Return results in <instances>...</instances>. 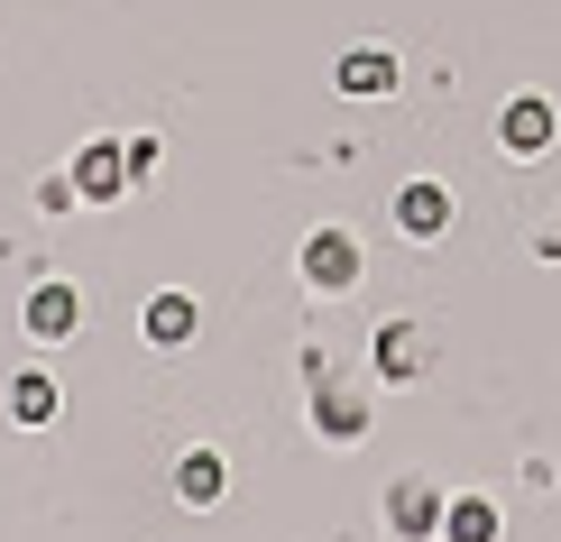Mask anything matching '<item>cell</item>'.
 I'll return each mask as SVG.
<instances>
[{"instance_id":"4","label":"cell","mask_w":561,"mask_h":542,"mask_svg":"<svg viewBox=\"0 0 561 542\" xmlns=\"http://www.w3.org/2000/svg\"><path fill=\"white\" fill-rule=\"evenodd\" d=\"M65 175H75L83 211H111V203L129 194V148H121V138H83V148H75V166H65Z\"/></svg>"},{"instance_id":"11","label":"cell","mask_w":561,"mask_h":542,"mask_svg":"<svg viewBox=\"0 0 561 542\" xmlns=\"http://www.w3.org/2000/svg\"><path fill=\"white\" fill-rule=\"evenodd\" d=\"M138 332H148L157 349H184V341L203 332V303L184 295V286H167V295H148V313H138Z\"/></svg>"},{"instance_id":"8","label":"cell","mask_w":561,"mask_h":542,"mask_svg":"<svg viewBox=\"0 0 561 542\" xmlns=\"http://www.w3.org/2000/svg\"><path fill=\"white\" fill-rule=\"evenodd\" d=\"M221 487H230V460L213 451V441L175 451V506H184V515H213V506H221Z\"/></svg>"},{"instance_id":"13","label":"cell","mask_w":561,"mask_h":542,"mask_svg":"<svg viewBox=\"0 0 561 542\" xmlns=\"http://www.w3.org/2000/svg\"><path fill=\"white\" fill-rule=\"evenodd\" d=\"M10 423H28V433L56 423V377H46V368H19L10 377Z\"/></svg>"},{"instance_id":"7","label":"cell","mask_w":561,"mask_h":542,"mask_svg":"<svg viewBox=\"0 0 561 542\" xmlns=\"http://www.w3.org/2000/svg\"><path fill=\"white\" fill-rule=\"evenodd\" d=\"M442 487L433 478H387V533L396 542H442Z\"/></svg>"},{"instance_id":"5","label":"cell","mask_w":561,"mask_h":542,"mask_svg":"<svg viewBox=\"0 0 561 542\" xmlns=\"http://www.w3.org/2000/svg\"><path fill=\"white\" fill-rule=\"evenodd\" d=\"M552 138H561V111L543 102V92H516V102L497 111V148L516 157V166H534V157H552Z\"/></svg>"},{"instance_id":"6","label":"cell","mask_w":561,"mask_h":542,"mask_svg":"<svg viewBox=\"0 0 561 542\" xmlns=\"http://www.w3.org/2000/svg\"><path fill=\"white\" fill-rule=\"evenodd\" d=\"M368 359H378V387H424V368H433V332H424V322H378Z\"/></svg>"},{"instance_id":"3","label":"cell","mask_w":561,"mask_h":542,"mask_svg":"<svg viewBox=\"0 0 561 542\" xmlns=\"http://www.w3.org/2000/svg\"><path fill=\"white\" fill-rule=\"evenodd\" d=\"M19 332H28L37 349H65L83 332V286L75 276H37V286L19 295Z\"/></svg>"},{"instance_id":"14","label":"cell","mask_w":561,"mask_h":542,"mask_svg":"<svg viewBox=\"0 0 561 542\" xmlns=\"http://www.w3.org/2000/svg\"><path fill=\"white\" fill-rule=\"evenodd\" d=\"M121 148H129V184H148L157 166H167V138H148V129H138V138H121Z\"/></svg>"},{"instance_id":"12","label":"cell","mask_w":561,"mask_h":542,"mask_svg":"<svg viewBox=\"0 0 561 542\" xmlns=\"http://www.w3.org/2000/svg\"><path fill=\"white\" fill-rule=\"evenodd\" d=\"M497 533H506L497 497H451L442 506V542H497Z\"/></svg>"},{"instance_id":"15","label":"cell","mask_w":561,"mask_h":542,"mask_svg":"<svg viewBox=\"0 0 561 542\" xmlns=\"http://www.w3.org/2000/svg\"><path fill=\"white\" fill-rule=\"evenodd\" d=\"M37 211H56V221H65V211H83V194H75V175H46V184H37Z\"/></svg>"},{"instance_id":"9","label":"cell","mask_w":561,"mask_h":542,"mask_svg":"<svg viewBox=\"0 0 561 542\" xmlns=\"http://www.w3.org/2000/svg\"><path fill=\"white\" fill-rule=\"evenodd\" d=\"M332 83L350 92V102H387V92L405 83V65H396V46H350V56L332 65Z\"/></svg>"},{"instance_id":"16","label":"cell","mask_w":561,"mask_h":542,"mask_svg":"<svg viewBox=\"0 0 561 542\" xmlns=\"http://www.w3.org/2000/svg\"><path fill=\"white\" fill-rule=\"evenodd\" d=\"M534 257H561V211H552L543 230H534Z\"/></svg>"},{"instance_id":"1","label":"cell","mask_w":561,"mask_h":542,"mask_svg":"<svg viewBox=\"0 0 561 542\" xmlns=\"http://www.w3.org/2000/svg\"><path fill=\"white\" fill-rule=\"evenodd\" d=\"M304 414H313V433L332 441V451H350V441H368V423H378V395H368V377H350V368H332L313 349V359H304Z\"/></svg>"},{"instance_id":"2","label":"cell","mask_w":561,"mask_h":542,"mask_svg":"<svg viewBox=\"0 0 561 542\" xmlns=\"http://www.w3.org/2000/svg\"><path fill=\"white\" fill-rule=\"evenodd\" d=\"M295 276H304L313 295H359V276H368V249H359V230H341V221L304 230V249H295Z\"/></svg>"},{"instance_id":"10","label":"cell","mask_w":561,"mask_h":542,"mask_svg":"<svg viewBox=\"0 0 561 542\" xmlns=\"http://www.w3.org/2000/svg\"><path fill=\"white\" fill-rule=\"evenodd\" d=\"M396 230H405V240H442V230H451V184H433V175L396 184Z\"/></svg>"}]
</instances>
